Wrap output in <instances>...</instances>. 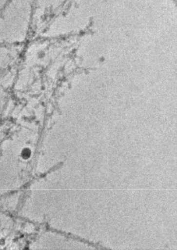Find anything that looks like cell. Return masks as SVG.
<instances>
[{
    "label": "cell",
    "mask_w": 177,
    "mask_h": 250,
    "mask_svg": "<svg viewBox=\"0 0 177 250\" xmlns=\"http://www.w3.org/2000/svg\"><path fill=\"white\" fill-rule=\"evenodd\" d=\"M35 0H9L0 12V40L20 41L29 32Z\"/></svg>",
    "instance_id": "1"
}]
</instances>
